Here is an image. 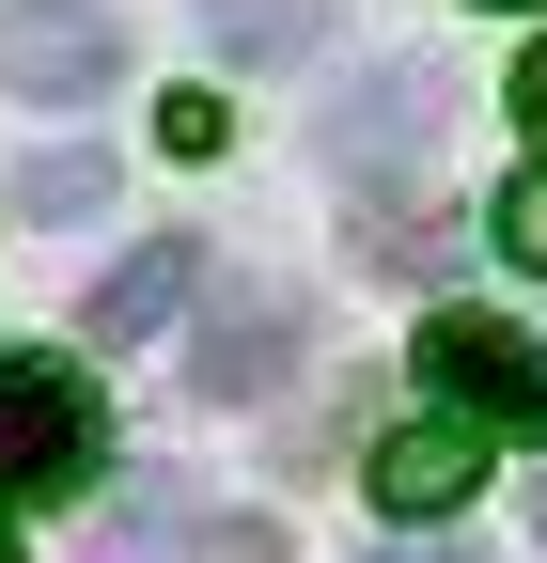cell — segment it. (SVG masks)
Returning a JSON list of instances; mask_svg holds the SVG:
<instances>
[{
  "label": "cell",
  "mask_w": 547,
  "mask_h": 563,
  "mask_svg": "<svg viewBox=\"0 0 547 563\" xmlns=\"http://www.w3.org/2000/svg\"><path fill=\"white\" fill-rule=\"evenodd\" d=\"M110 470V407L79 361H47V344H0V517L16 501H79Z\"/></svg>",
  "instance_id": "6da1fadb"
},
{
  "label": "cell",
  "mask_w": 547,
  "mask_h": 563,
  "mask_svg": "<svg viewBox=\"0 0 547 563\" xmlns=\"http://www.w3.org/2000/svg\"><path fill=\"white\" fill-rule=\"evenodd\" d=\"M423 391H438V422H469V439H547V344L516 313L438 298L423 313Z\"/></svg>",
  "instance_id": "7a4b0ae2"
},
{
  "label": "cell",
  "mask_w": 547,
  "mask_h": 563,
  "mask_svg": "<svg viewBox=\"0 0 547 563\" xmlns=\"http://www.w3.org/2000/svg\"><path fill=\"white\" fill-rule=\"evenodd\" d=\"M438 110H454V79H438V63H360V79H345V110H328V173H360V188L423 173V157H438Z\"/></svg>",
  "instance_id": "3957f363"
},
{
  "label": "cell",
  "mask_w": 547,
  "mask_h": 563,
  "mask_svg": "<svg viewBox=\"0 0 547 563\" xmlns=\"http://www.w3.org/2000/svg\"><path fill=\"white\" fill-rule=\"evenodd\" d=\"M298 344H313V298H298V282H250V298H220V313H203L188 391H203V407H266Z\"/></svg>",
  "instance_id": "277c9868"
},
{
  "label": "cell",
  "mask_w": 547,
  "mask_h": 563,
  "mask_svg": "<svg viewBox=\"0 0 547 563\" xmlns=\"http://www.w3.org/2000/svg\"><path fill=\"white\" fill-rule=\"evenodd\" d=\"M125 32L94 0H0V95H110Z\"/></svg>",
  "instance_id": "5b68a950"
},
{
  "label": "cell",
  "mask_w": 547,
  "mask_h": 563,
  "mask_svg": "<svg viewBox=\"0 0 547 563\" xmlns=\"http://www.w3.org/2000/svg\"><path fill=\"white\" fill-rule=\"evenodd\" d=\"M360 485H376V517H406V532H438L454 501H469V485H485V439H469V422H391V439L360 454Z\"/></svg>",
  "instance_id": "8992f818"
},
{
  "label": "cell",
  "mask_w": 547,
  "mask_h": 563,
  "mask_svg": "<svg viewBox=\"0 0 547 563\" xmlns=\"http://www.w3.org/2000/svg\"><path fill=\"white\" fill-rule=\"evenodd\" d=\"M203 298V235H157V251H125L110 282H94V344H142V329H172Z\"/></svg>",
  "instance_id": "52a82bcc"
},
{
  "label": "cell",
  "mask_w": 547,
  "mask_h": 563,
  "mask_svg": "<svg viewBox=\"0 0 547 563\" xmlns=\"http://www.w3.org/2000/svg\"><path fill=\"white\" fill-rule=\"evenodd\" d=\"M328 16L345 0H203V47L220 63H298V47H328Z\"/></svg>",
  "instance_id": "ba28073f"
},
{
  "label": "cell",
  "mask_w": 547,
  "mask_h": 563,
  "mask_svg": "<svg viewBox=\"0 0 547 563\" xmlns=\"http://www.w3.org/2000/svg\"><path fill=\"white\" fill-rule=\"evenodd\" d=\"M94 203H110L94 141H32V157H16V220H94Z\"/></svg>",
  "instance_id": "9c48e42d"
},
{
  "label": "cell",
  "mask_w": 547,
  "mask_h": 563,
  "mask_svg": "<svg viewBox=\"0 0 547 563\" xmlns=\"http://www.w3.org/2000/svg\"><path fill=\"white\" fill-rule=\"evenodd\" d=\"M360 266H391V282H454V220H438V203H406V188H376Z\"/></svg>",
  "instance_id": "30bf717a"
},
{
  "label": "cell",
  "mask_w": 547,
  "mask_h": 563,
  "mask_svg": "<svg viewBox=\"0 0 547 563\" xmlns=\"http://www.w3.org/2000/svg\"><path fill=\"white\" fill-rule=\"evenodd\" d=\"M485 235H501V251H516V266H547V157H532V173H516V188H501V203H485Z\"/></svg>",
  "instance_id": "8fae6325"
},
{
  "label": "cell",
  "mask_w": 547,
  "mask_h": 563,
  "mask_svg": "<svg viewBox=\"0 0 547 563\" xmlns=\"http://www.w3.org/2000/svg\"><path fill=\"white\" fill-rule=\"evenodd\" d=\"M157 141H172V157H220L235 110H220V95H172V110H157Z\"/></svg>",
  "instance_id": "7c38bea8"
},
{
  "label": "cell",
  "mask_w": 547,
  "mask_h": 563,
  "mask_svg": "<svg viewBox=\"0 0 547 563\" xmlns=\"http://www.w3.org/2000/svg\"><path fill=\"white\" fill-rule=\"evenodd\" d=\"M203 563H282V532H266V517H235V532H203Z\"/></svg>",
  "instance_id": "4fadbf2b"
},
{
  "label": "cell",
  "mask_w": 547,
  "mask_h": 563,
  "mask_svg": "<svg viewBox=\"0 0 547 563\" xmlns=\"http://www.w3.org/2000/svg\"><path fill=\"white\" fill-rule=\"evenodd\" d=\"M516 125L547 141V32H532V63H516Z\"/></svg>",
  "instance_id": "5bb4252c"
},
{
  "label": "cell",
  "mask_w": 547,
  "mask_h": 563,
  "mask_svg": "<svg viewBox=\"0 0 547 563\" xmlns=\"http://www.w3.org/2000/svg\"><path fill=\"white\" fill-rule=\"evenodd\" d=\"M376 563H469V548H376Z\"/></svg>",
  "instance_id": "9a60e30c"
},
{
  "label": "cell",
  "mask_w": 547,
  "mask_h": 563,
  "mask_svg": "<svg viewBox=\"0 0 547 563\" xmlns=\"http://www.w3.org/2000/svg\"><path fill=\"white\" fill-rule=\"evenodd\" d=\"M532 548H547V485H532Z\"/></svg>",
  "instance_id": "2e32d148"
},
{
  "label": "cell",
  "mask_w": 547,
  "mask_h": 563,
  "mask_svg": "<svg viewBox=\"0 0 547 563\" xmlns=\"http://www.w3.org/2000/svg\"><path fill=\"white\" fill-rule=\"evenodd\" d=\"M501 16H547V0H501Z\"/></svg>",
  "instance_id": "e0dca14e"
},
{
  "label": "cell",
  "mask_w": 547,
  "mask_h": 563,
  "mask_svg": "<svg viewBox=\"0 0 547 563\" xmlns=\"http://www.w3.org/2000/svg\"><path fill=\"white\" fill-rule=\"evenodd\" d=\"M0 563H16V532H0Z\"/></svg>",
  "instance_id": "ac0fdd59"
}]
</instances>
